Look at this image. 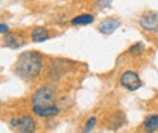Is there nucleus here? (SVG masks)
I'll use <instances>...</instances> for the list:
<instances>
[{"mask_svg":"<svg viewBox=\"0 0 158 133\" xmlns=\"http://www.w3.org/2000/svg\"><path fill=\"white\" fill-rule=\"evenodd\" d=\"M43 70V57L37 52H24L15 62L14 71L23 80H35Z\"/></svg>","mask_w":158,"mask_h":133,"instance_id":"obj_1","label":"nucleus"},{"mask_svg":"<svg viewBox=\"0 0 158 133\" xmlns=\"http://www.w3.org/2000/svg\"><path fill=\"white\" fill-rule=\"evenodd\" d=\"M56 101V88L53 85H43L32 95V111L37 112L43 108L53 106Z\"/></svg>","mask_w":158,"mask_h":133,"instance_id":"obj_2","label":"nucleus"},{"mask_svg":"<svg viewBox=\"0 0 158 133\" xmlns=\"http://www.w3.org/2000/svg\"><path fill=\"white\" fill-rule=\"evenodd\" d=\"M9 124L17 130L19 133H35L37 130V123L35 119L27 114L20 115L19 118H12Z\"/></svg>","mask_w":158,"mask_h":133,"instance_id":"obj_3","label":"nucleus"},{"mask_svg":"<svg viewBox=\"0 0 158 133\" xmlns=\"http://www.w3.org/2000/svg\"><path fill=\"white\" fill-rule=\"evenodd\" d=\"M120 85L128 91H137L141 88L143 82L140 80V77L135 71H125L120 76Z\"/></svg>","mask_w":158,"mask_h":133,"instance_id":"obj_4","label":"nucleus"},{"mask_svg":"<svg viewBox=\"0 0 158 133\" xmlns=\"http://www.w3.org/2000/svg\"><path fill=\"white\" fill-rule=\"evenodd\" d=\"M140 26L148 32H158V12L148 11L140 17Z\"/></svg>","mask_w":158,"mask_h":133,"instance_id":"obj_5","label":"nucleus"},{"mask_svg":"<svg viewBox=\"0 0 158 133\" xmlns=\"http://www.w3.org/2000/svg\"><path fill=\"white\" fill-rule=\"evenodd\" d=\"M24 37L21 33L17 32H8L3 35V45L5 47H9V49H20L21 45H24Z\"/></svg>","mask_w":158,"mask_h":133,"instance_id":"obj_6","label":"nucleus"},{"mask_svg":"<svg viewBox=\"0 0 158 133\" xmlns=\"http://www.w3.org/2000/svg\"><path fill=\"white\" fill-rule=\"evenodd\" d=\"M120 24L122 23H120L118 18H105L99 23L98 30L100 33H103V35H111L114 30H117L120 27Z\"/></svg>","mask_w":158,"mask_h":133,"instance_id":"obj_7","label":"nucleus"},{"mask_svg":"<svg viewBox=\"0 0 158 133\" xmlns=\"http://www.w3.org/2000/svg\"><path fill=\"white\" fill-rule=\"evenodd\" d=\"M125 123H126L125 114H123V112H116V114H113L110 116V119H108V127H110L111 130H118Z\"/></svg>","mask_w":158,"mask_h":133,"instance_id":"obj_8","label":"nucleus"},{"mask_svg":"<svg viewBox=\"0 0 158 133\" xmlns=\"http://www.w3.org/2000/svg\"><path fill=\"white\" fill-rule=\"evenodd\" d=\"M143 130L146 133H155L158 130V114L149 115L143 123Z\"/></svg>","mask_w":158,"mask_h":133,"instance_id":"obj_9","label":"nucleus"},{"mask_svg":"<svg viewBox=\"0 0 158 133\" xmlns=\"http://www.w3.org/2000/svg\"><path fill=\"white\" fill-rule=\"evenodd\" d=\"M31 38H32L34 42H44V41H47L50 38V33H49V30L46 27H35L32 30Z\"/></svg>","mask_w":158,"mask_h":133,"instance_id":"obj_10","label":"nucleus"},{"mask_svg":"<svg viewBox=\"0 0 158 133\" xmlns=\"http://www.w3.org/2000/svg\"><path fill=\"white\" fill-rule=\"evenodd\" d=\"M94 21V15L91 14H81L76 15L75 18L70 20V24L72 26H87V24H91Z\"/></svg>","mask_w":158,"mask_h":133,"instance_id":"obj_11","label":"nucleus"},{"mask_svg":"<svg viewBox=\"0 0 158 133\" xmlns=\"http://www.w3.org/2000/svg\"><path fill=\"white\" fill-rule=\"evenodd\" d=\"M34 114L38 115L40 118H55L59 114V108L56 104H53V106H49V108H43V109H40Z\"/></svg>","mask_w":158,"mask_h":133,"instance_id":"obj_12","label":"nucleus"},{"mask_svg":"<svg viewBox=\"0 0 158 133\" xmlns=\"http://www.w3.org/2000/svg\"><path fill=\"white\" fill-rule=\"evenodd\" d=\"M62 71H64V68L59 67L58 61H56V62H52V65L49 67V74H47L49 80H53V82L59 80V77H61V74H62Z\"/></svg>","mask_w":158,"mask_h":133,"instance_id":"obj_13","label":"nucleus"},{"mask_svg":"<svg viewBox=\"0 0 158 133\" xmlns=\"http://www.w3.org/2000/svg\"><path fill=\"white\" fill-rule=\"evenodd\" d=\"M143 50H144V44H143V42H135V44H132V45L128 49V53H129L131 56H138Z\"/></svg>","mask_w":158,"mask_h":133,"instance_id":"obj_14","label":"nucleus"},{"mask_svg":"<svg viewBox=\"0 0 158 133\" xmlns=\"http://www.w3.org/2000/svg\"><path fill=\"white\" fill-rule=\"evenodd\" d=\"M111 3H113V0H96L94 5H93V8L98 9V11L99 9H105V8H110Z\"/></svg>","mask_w":158,"mask_h":133,"instance_id":"obj_15","label":"nucleus"},{"mask_svg":"<svg viewBox=\"0 0 158 133\" xmlns=\"http://www.w3.org/2000/svg\"><path fill=\"white\" fill-rule=\"evenodd\" d=\"M96 118L94 116H91V118H88V121H87V124H85V129L82 130V133H90L91 130H93V127L96 126Z\"/></svg>","mask_w":158,"mask_h":133,"instance_id":"obj_16","label":"nucleus"},{"mask_svg":"<svg viewBox=\"0 0 158 133\" xmlns=\"http://www.w3.org/2000/svg\"><path fill=\"white\" fill-rule=\"evenodd\" d=\"M8 32H9V26L5 24V23H2V24H0V33L5 35V33H8Z\"/></svg>","mask_w":158,"mask_h":133,"instance_id":"obj_17","label":"nucleus"}]
</instances>
